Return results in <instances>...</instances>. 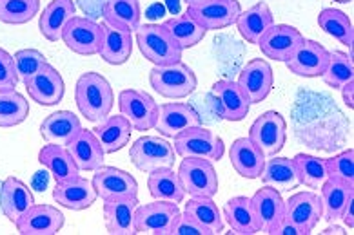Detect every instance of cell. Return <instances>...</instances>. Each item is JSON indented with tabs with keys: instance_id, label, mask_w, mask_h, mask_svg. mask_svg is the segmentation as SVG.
I'll use <instances>...</instances> for the list:
<instances>
[{
	"instance_id": "obj_1",
	"label": "cell",
	"mask_w": 354,
	"mask_h": 235,
	"mask_svg": "<svg viewBox=\"0 0 354 235\" xmlns=\"http://www.w3.org/2000/svg\"><path fill=\"white\" fill-rule=\"evenodd\" d=\"M75 101L86 120L91 123H100L111 114L115 105V92L102 74L84 72L75 85Z\"/></svg>"
},
{
	"instance_id": "obj_2",
	"label": "cell",
	"mask_w": 354,
	"mask_h": 235,
	"mask_svg": "<svg viewBox=\"0 0 354 235\" xmlns=\"http://www.w3.org/2000/svg\"><path fill=\"white\" fill-rule=\"evenodd\" d=\"M136 43L146 60L155 65H173L182 62V51L164 24H144L136 29Z\"/></svg>"
},
{
	"instance_id": "obj_3",
	"label": "cell",
	"mask_w": 354,
	"mask_h": 235,
	"mask_svg": "<svg viewBox=\"0 0 354 235\" xmlns=\"http://www.w3.org/2000/svg\"><path fill=\"white\" fill-rule=\"evenodd\" d=\"M149 83L155 92L169 100L187 98L198 87L194 71L182 62L173 65H155L149 71Z\"/></svg>"
},
{
	"instance_id": "obj_4",
	"label": "cell",
	"mask_w": 354,
	"mask_h": 235,
	"mask_svg": "<svg viewBox=\"0 0 354 235\" xmlns=\"http://www.w3.org/2000/svg\"><path fill=\"white\" fill-rule=\"evenodd\" d=\"M173 139H175L173 149L180 158H204L209 161H218L225 154L222 138L214 134L213 130L204 129L202 125L182 130Z\"/></svg>"
},
{
	"instance_id": "obj_5",
	"label": "cell",
	"mask_w": 354,
	"mask_h": 235,
	"mask_svg": "<svg viewBox=\"0 0 354 235\" xmlns=\"http://www.w3.org/2000/svg\"><path fill=\"white\" fill-rule=\"evenodd\" d=\"M178 178L191 197H214L218 194V174L209 159L184 158L178 167Z\"/></svg>"
},
{
	"instance_id": "obj_6",
	"label": "cell",
	"mask_w": 354,
	"mask_h": 235,
	"mask_svg": "<svg viewBox=\"0 0 354 235\" xmlns=\"http://www.w3.org/2000/svg\"><path fill=\"white\" fill-rule=\"evenodd\" d=\"M175 149L160 136H142L131 145L129 158L142 172H153L156 168L175 165Z\"/></svg>"
},
{
	"instance_id": "obj_7",
	"label": "cell",
	"mask_w": 354,
	"mask_h": 235,
	"mask_svg": "<svg viewBox=\"0 0 354 235\" xmlns=\"http://www.w3.org/2000/svg\"><path fill=\"white\" fill-rule=\"evenodd\" d=\"M249 139L262 150L266 158L281 152L287 141V123L277 111H267L258 116L249 129Z\"/></svg>"
},
{
	"instance_id": "obj_8",
	"label": "cell",
	"mask_w": 354,
	"mask_h": 235,
	"mask_svg": "<svg viewBox=\"0 0 354 235\" xmlns=\"http://www.w3.org/2000/svg\"><path fill=\"white\" fill-rule=\"evenodd\" d=\"M118 109L120 114L126 116L131 127L138 132H146L155 129L156 118H158V105L155 98L144 91L136 89H124L118 94Z\"/></svg>"
},
{
	"instance_id": "obj_9",
	"label": "cell",
	"mask_w": 354,
	"mask_h": 235,
	"mask_svg": "<svg viewBox=\"0 0 354 235\" xmlns=\"http://www.w3.org/2000/svg\"><path fill=\"white\" fill-rule=\"evenodd\" d=\"M185 13L205 31H218L233 25L242 8L238 0H204L200 4L187 6Z\"/></svg>"
},
{
	"instance_id": "obj_10",
	"label": "cell",
	"mask_w": 354,
	"mask_h": 235,
	"mask_svg": "<svg viewBox=\"0 0 354 235\" xmlns=\"http://www.w3.org/2000/svg\"><path fill=\"white\" fill-rule=\"evenodd\" d=\"M102 39V25L84 17H73L62 31V42L66 43V48L80 57L98 54Z\"/></svg>"
},
{
	"instance_id": "obj_11",
	"label": "cell",
	"mask_w": 354,
	"mask_h": 235,
	"mask_svg": "<svg viewBox=\"0 0 354 235\" xmlns=\"http://www.w3.org/2000/svg\"><path fill=\"white\" fill-rule=\"evenodd\" d=\"M304 40H306L304 34L292 25L272 24L260 39L258 48L262 49L266 58H271L277 62H289L296 51L300 49Z\"/></svg>"
},
{
	"instance_id": "obj_12",
	"label": "cell",
	"mask_w": 354,
	"mask_h": 235,
	"mask_svg": "<svg viewBox=\"0 0 354 235\" xmlns=\"http://www.w3.org/2000/svg\"><path fill=\"white\" fill-rule=\"evenodd\" d=\"M178 205L169 201L147 203V205H138L135 214L136 234H153V235H167L171 230V225L175 223L180 216Z\"/></svg>"
},
{
	"instance_id": "obj_13",
	"label": "cell",
	"mask_w": 354,
	"mask_h": 235,
	"mask_svg": "<svg viewBox=\"0 0 354 235\" xmlns=\"http://www.w3.org/2000/svg\"><path fill=\"white\" fill-rule=\"evenodd\" d=\"M24 85L31 100L44 107L59 105L66 94L62 74L51 63H44Z\"/></svg>"
},
{
	"instance_id": "obj_14",
	"label": "cell",
	"mask_w": 354,
	"mask_h": 235,
	"mask_svg": "<svg viewBox=\"0 0 354 235\" xmlns=\"http://www.w3.org/2000/svg\"><path fill=\"white\" fill-rule=\"evenodd\" d=\"M93 187L98 197L104 201L117 199V197H136L138 196V183L131 174L120 170L117 167H98L93 174Z\"/></svg>"
},
{
	"instance_id": "obj_15",
	"label": "cell",
	"mask_w": 354,
	"mask_h": 235,
	"mask_svg": "<svg viewBox=\"0 0 354 235\" xmlns=\"http://www.w3.org/2000/svg\"><path fill=\"white\" fill-rule=\"evenodd\" d=\"M236 83L251 103H262L274 85L272 68L263 58H254L240 71Z\"/></svg>"
},
{
	"instance_id": "obj_16",
	"label": "cell",
	"mask_w": 354,
	"mask_h": 235,
	"mask_svg": "<svg viewBox=\"0 0 354 235\" xmlns=\"http://www.w3.org/2000/svg\"><path fill=\"white\" fill-rule=\"evenodd\" d=\"M286 219L298 226L301 234L309 235L322 219L320 196L315 192L292 194L286 201Z\"/></svg>"
},
{
	"instance_id": "obj_17",
	"label": "cell",
	"mask_w": 354,
	"mask_h": 235,
	"mask_svg": "<svg viewBox=\"0 0 354 235\" xmlns=\"http://www.w3.org/2000/svg\"><path fill=\"white\" fill-rule=\"evenodd\" d=\"M66 217L59 208L51 205H33L15 223L22 235H55L64 228Z\"/></svg>"
},
{
	"instance_id": "obj_18",
	"label": "cell",
	"mask_w": 354,
	"mask_h": 235,
	"mask_svg": "<svg viewBox=\"0 0 354 235\" xmlns=\"http://www.w3.org/2000/svg\"><path fill=\"white\" fill-rule=\"evenodd\" d=\"M286 63L296 76L320 78L329 63V51L315 40H304L295 57Z\"/></svg>"
},
{
	"instance_id": "obj_19",
	"label": "cell",
	"mask_w": 354,
	"mask_h": 235,
	"mask_svg": "<svg viewBox=\"0 0 354 235\" xmlns=\"http://www.w3.org/2000/svg\"><path fill=\"white\" fill-rule=\"evenodd\" d=\"M140 201L138 197H117L104 201V223L113 235H135V214Z\"/></svg>"
},
{
	"instance_id": "obj_20",
	"label": "cell",
	"mask_w": 354,
	"mask_h": 235,
	"mask_svg": "<svg viewBox=\"0 0 354 235\" xmlns=\"http://www.w3.org/2000/svg\"><path fill=\"white\" fill-rule=\"evenodd\" d=\"M252 208L257 212L258 221L262 226V232L271 235L272 230L286 219V201L281 197L280 190L272 187L258 188L251 197Z\"/></svg>"
},
{
	"instance_id": "obj_21",
	"label": "cell",
	"mask_w": 354,
	"mask_h": 235,
	"mask_svg": "<svg viewBox=\"0 0 354 235\" xmlns=\"http://www.w3.org/2000/svg\"><path fill=\"white\" fill-rule=\"evenodd\" d=\"M200 125L198 112L187 103H164L158 107L155 129L164 138H175L182 130Z\"/></svg>"
},
{
	"instance_id": "obj_22",
	"label": "cell",
	"mask_w": 354,
	"mask_h": 235,
	"mask_svg": "<svg viewBox=\"0 0 354 235\" xmlns=\"http://www.w3.org/2000/svg\"><path fill=\"white\" fill-rule=\"evenodd\" d=\"M53 199L68 210L82 212L97 201L98 194L91 181L78 176L69 181L57 183L53 188Z\"/></svg>"
},
{
	"instance_id": "obj_23",
	"label": "cell",
	"mask_w": 354,
	"mask_h": 235,
	"mask_svg": "<svg viewBox=\"0 0 354 235\" xmlns=\"http://www.w3.org/2000/svg\"><path fill=\"white\" fill-rule=\"evenodd\" d=\"M66 147H68L71 158L77 163L78 170L95 172L98 167L104 165V154L106 152H104L102 145H100L93 130L80 129L78 134Z\"/></svg>"
},
{
	"instance_id": "obj_24",
	"label": "cell",
	"mask_w": 354,
	"mask_h": 235,
	"mask_svg": "<svg viewBox=\"0 0 354 235\" xmlns=\"http://www.w3.org/2000/svg\"><path fill=\"white\" fill-rule=\"evenodd\" d=\"M213 96L218 100L220 112L225 121H242L249 114L251 101L233 80H218L211 87Z\"/></svg>"
},
{
	"instance_id": "obj_25",
	"label": "cell",
	"mask_w": 354,
	"mask_h": 235,
	"mask_svg": "<svg viewBox=\"0 0 354 235\" xmlns=\"http://www.w3.org/2000/svg\"><path fill=\"white\" fill-rule=\"evenodd\" d=\"M229 159L238 176L245 179H258L262 176L266 156L249 138L234 139L229 149Z\"/></svg>"
},
{
	"instance_id": "obj_26",
	"label": "cell",
	"mask_w": 354,
	"mask_h": 235,
	"mask_svg": "<svg viewBox=\"0 0 354 235\" xmlns=\"http://www.w3.org/2000/svg\"><path fill=\"white\" fill-rule=\"evenodd\" d=\"M35 205L30 187L17 178H8L0 188V207L11 223H17Z\"/></svg>"
},
{
	"instance_id": "obj_27",
	"label": "cell",
	"mask_w": 354,
	"mask_h": 235,
	"mask_svg": "<svg viewBox=\"0 0 354 235\" xmlns=\"http://www.w3.org/2000/svg\"><path fill=\"white\" fill-rule=\"evenodd\" d=\"M223 221L231 226V230L234 234L242 235H254L258 232H262V226L258 221L257 212L252 208L251 197L236 196L231 197L225 207H223Z\"/></svg>"
},
{
	"instance_id": "obj_28",
	"label": "cell",
	"mask_w": 354,
	"mask_h": 235,
	"mask_svg": "<svg viewBox=\"0 0 354 235\" xmlns=\"http://www.w3.org/2000/svg\"><path fill=\"white\" fill-rule=\"evenodd\" d=\"M75 13H77V6L73 0H51L39 20V29L42 37L49 42L62 40L64 28L73 19Z\"/></svg>"
},
{
	"instance_id": "obj_29",
	"label": "cell",
	"mask_w": 354,
	"mask_h": 235,
	"mask_svg": "<svg viewBox=\"0 0 354 235\" xmlns=\"http://www.w3.org/2000/svg\"><path fill=\"white\" fill-rule=\"evenodd\" d=\"M104 31L102 45L98 54L102 57L104 62L111 63V65H122L126 63L133 53V34L131 31L126 29L113 28L109 24H100Z\"/></svg>"
},
{
	"instance_id": "obj_30",
	"label": "cell",
	"mask_w": 354,
	"mask_h": 235,
	"mask_svg": "<svg viewBox=\"0 0 354 235\" xmlns=\"http://www.w3.org/2000/svg\"><path fill=\"white\" fill-rule=\"evenodd\" d=\"M39 163L48 168L49 174L53 176L57 183L75 179L80 174L77 163H75L71 154H69L68 147H62V145H44L39 152Z\"/></svg>"
},
{
	"instance_id": "obj_31",
	"label": "cell",
	"mask_w": 354,
	"mask_h": 235,
	"mask_svg": "<svg viewBox=\"0 0 354 235\" xmlns=\"http://www.w3.org/2000/svg\"><path fill=\"white\" fill-rule=\"evenodd\" d=\"M82 129V123L78 120V116L71 111H59L49 114L42 125H40V134L48 143L66 145L78 134V130Z\"/></svg>"
},
{
	"instance_id": "obj_32",
	"label": "cell",
	"mask_w": 354,
	"mask_h": 235,
	"mask_svg": "<svg viewBox=\"0 0 354 235\" xmlns=\"http://www.w3.org/2000/svg\"><path fill=\"white\" fill-rule=\"evenodd\" d=\"M106 154H115L122 150L131 139L133 127L126 116H107L106 120L100 121L97 129H93Z\"/></svg>"
},
{
	"instance_id": "obj_33",
	"label": "cell",
	"mask_w": 354,
	"mask_h": 235,
	"mask_svg": "<svg viewBox=\"0 0 354 235\" xmlns=\"http://www.w3.org/2000/svg\"><path fill=\"white\" fill-rule=\"evenodd\" d=\"M234 24H236L238 31H240L243 39L248 40L249 43H257L258 45V42L266 34L267 29L274 24V19H272L269 6L266 2H258L252 8L238 14Z\"/></svg>"
},
{
	"instance_id": "obj_34",
	"label": "cell",
	"mask_w": 354,
	"mask_h": 235,
	"mask_svg": "<svg viewBox=\"0 0 354 235\" xmlns=\"http://www.w3.org/2000/svg\"><path fill=\"white\" fill-rule=\"evenodd\" d=\"M147 188L153 199L169 203H182L185 199V190L180 183L178 172L173 170V167L156 168L149 172L147 178Z\"/></svg>"
},
{
	"instance_id": "obj_35",
	"label": "cell",
	"mask_w": 354,
	"mask_h": 235,
	"mask_svg": "<svg viewBox=\"0 0 354 235\" xmlns=\"http://www.w3.org/2000/svg\"><path fill=\"white\" fill-rule=\"evenodd\" d=\"M104 22L113 28L136 31L140 28L142 10L138 0H106L102 8Z\"/></svg>"
},
{
	"instance_id": "obj_36",
	"label": "cell",
	"mask_w": 354,
	"mask_h": 235,
	"mask_svg": "<svg viewBox=\"0 0 354 235\" xmlns=\"http://www.w3.org/2000/svg\"><path fill=\"white\" fill-rule=\"evenodd\" d=\"M354 197V188L342 185L336 181H327L320 187V201H322V219L327 223H336L342 217L345 205Z\"/></svg>"
},
{
	"instance_id": "obj_37",
	"label": "cell",
	"mask_w": 354,
	"mask_h": 235,
	"mask_svg": "<svg viewBox=\"0 0 354 235\" xmlns=\"http://www.w3.org/2000/svg\"><path fill=\"white\" fill-rule=\"evenodd\" d=\"M260 178L267 187L277 188V190H292L300 185L298 176H296L295 161L289 158H280L278 154L266 158V165H263Z\"/></svg>"
},
{
	"instance_id": "obj_38",
	"label": "cell",
	"mask_w": 354,
	"mask_h": 235,
	"mask_svg": "<svg viewBox=\"0 0 354 235\" xmlns=\"http://www.w3.org/2000/svg\"><path fill=\"white\" fill-rule=\"evenodd\" d=\"M184 212L193 217L198 225L207 228L211 235L222 234L225 228L222 212H220L218 205L213 201V197H191L189 201L185 203Z\"/></svg>"
},
{
	"instance_id": "obj_39",
	"label": "cell",
	"mask_w": 354,
	"mask_h": 235,
	"mask_svg": "<svg viewBox=\"0 0 354 235\" xmlns=\"http://www.w3.org/2000/svg\"><path fill=\"white\" fill-rule=\"evenodd\" d=\"M318 25L324 29L325 33L335 37L339 43H344L347 48H353L354 42V29L353 22L344 11L335 10V8H325L318 14Z\"/></svg>"
},
{
	"instance_id": "obj_40",
	"label": "cell",
	"mask_w": 354,
	"mask_h": 235,
	"mask_svg": "<svg viewBox=\"0 0 354 235\" xmlns=\"http://www.w3.org/2000/svg\"><path fill=\"white\" fill-rule=\"evenodd\" d=\"M165 29L169 31L171 37L178 42V45L182 49H191L194 45H198L205 37L204 28H200L189 14L184 13L180 17H175V19H169L164 22Z\"/></svg>"
},
{
	"instance_id": "obj_41",
	"label": "cell",
	"mask_w": 354,
	"mask_h": 235,
	"mask_svg": "<svg viewBox=\"0 0 354 235\" xmlns=\"http://www.w3.org/2000/svg\"><path fill=\"white\" fill-rule=\"evenodd\" d=\"M30 114V103L20 92H0V127L10 129L26 121Z\"/></svg>"
},
{
	"instance_id": "obj_42",
	"label": "cell",
	"mask_w": 354,
	"mask_h": 235,
	"mask_svg": "<svg viewBox=\"0 0 354 235\" xmlns=\"http://www.w3.org/2000/svg\"><path fill=\"white\" fill-rule=\"evenodd\" d=\"M296 176L300 185H306L309 188H320L327 181V167L325 159L309 156V154H296L295 156Z\"/></svg>"
},
{
	"instance_id": "obj_43",
	"label": "cell",
	"mask_w": 354,
	"mask_h": 235,
	"mask_svg": "<svg viewBox=\"0 0 354 235\" xmlns=\"http://www.w3.org/2000/svg\"><path fill=\"white\" fill-rule=\"evenodd\" d=\"M322 80L330 89H342V85L354 80L353 58L347 53H344V51H333V53H329V63H327V68H325L324 74H322Z\"/></svg>"
},
{
	"instance_id": "obj_44",
	"label": "cell",
	"mask_w": 354,
	"mask_h": 235,
	"mask_svg": "<svg viewBox=\"0 0 354 235\" xmlns=\"http://www.w3.org/2000/svg\"><path fill=\"white\" fill-rule=\"evenodd\" d=\"M39 11L40 0H0V22L4 24H28Z\"/></svg>"
},
{
	"instance_id": "obj_45",
	"label": "cell",
	"mask_w": 354,
	"mask_h": 235,
	"mask_svg": "<svg viewBox=\"0 0 354 235\" xmlns=\"http://www.w3.org/2000/svg\"><path fill=\"white\" fill-rule=\"evenodd\" d=\"M327 179L354 188V150L349 149L335 158L325 159Z\"/></svg>"
},
{
	"instance_id": "obj_46",
	"label": "cell",
	"mask_w": 354,
	"mask_h": 235,
	"mask_svg": "<svg viewBox=\"0 0 354 235\" xmlns=\"http://www.w3.org/2000/svg\"><path fill=\"white\" fill-rule=\"evenodd\" d=\"M13 60H15L19 80L24 83L28 82L44 63H48V58L40 53V51H37V49H20V51L15 53Z\"/></svg>"
},
{
	"instance_id": "obj_47",
	"label": "cell",
	"mask_w": 354,
	"mask_h": 235,
	"mask_svg": "<svg viewBox=\"0 0 354 235\" xmlns=\"http://www.w3.org/2000/svg\"><path fill=\"white\" fill-rule=\"evenodd\" d=\"M19 83V74H17L15 60L8 51L0 49V92L15 91Z\"/></svg>"
},
{
	"instance_id": "obj_48",
	"label": "cell",
	"mask_w": 354,
	"mask_h": 235,
	"mask_svg": "<svg viewBox=\"0 0 354 235\" xmlns=\"http://www.w3.org/2000/svg\"><path fill=\"white\" fill-rule=\"evenodd\" d=\"M169 235H211L207 228H204L202 225L194 221L193 217H189L187 214H180L175 219V223L171 225Z\"/></svg>"
},
{
	"instance_id": "obj_49",
	"label": "cell",
	"mask_w": 354,
	"mask_h": 235,
	"mask_svg": "<svg viewBox=\"0 0 354 235\" xmlns=\"http://www.w3.org/2000/svg\"><path fill=\"white\" fill-rule=\"evenodd\" d=\"M271 235H304V234H301V230L298 228V226H295L292 223L283 219V221H281L274 230H272Z\"/></svg>"
},
{
	"instance_id": "obj_50",
	"label": "cell",
	"mask_w": 354,
	"mask_h": 235,
	"mask_svg": "<svg viewBox=\"0 0 354 235\" xmlns=\"http://www.w3.org/2000/svg\"><path fill=\"white\" fill-rule=\"evenodd\" d=\"M353 207H354V197H353V199H351L349 203H347V205H345L344 212H342V217H339V219H342V223H344V225L347 226V228H351V230H353V228H354Z\"/></svg>"
},
{
	"instance_id": "obj_51",
	"label": "cell",
	"mask_w": 354,
	"mask_h": 235,
	"mask_svg": "<svg viewBox=\"0 0 354 235\" xmlns=\"http://www.w3.org/2000/svg\"><path fill=\"white\" fill-rule=\"evenodd\" d=\"M342 96H344L345 105L353 109L354 107V80L347 82L345 85H342Z\"/></svg>"
},
{
	"instance_id": "obj_52",
	"label": "cell",
	"mask_w": 354,
	"mask_h": 235,
	"mask_svg": "<svg viewBox=\"0 0 354 235\" xmlns=\"http://www.w3.org/2000/svg\"><path fill=\"white\" fill-rule=\"evenodd\" d=\"M330 234H335V235H344L345 230L342 228V226H336V225H330L327 226L324 232H322V235H330Z\"/></svg>"
},
{
	"instance_id": "obj_53",
	"label": "cell",
	"mask_w": 354,
	"mask_h": 235,
	"mask_svg": "<svg viewBox=\"0 0 354 235\" xmlns=\"http://www.w3.org/2000/svg\"><path fill=\"white\" fill-rule=\"evenodd\" d=\"M187 6H194V4H200V2H204V0H184Z\"/></svg>"
},
{
	"instance_id": "obj_54",
	"label": "cell",
	"mask_w": 354,
	"mask_h": 235,
	"mask_svg": "<svg viewBox=\"0 0 354 235\" xmlns=\"http://www.w3.org/2000/svg\"><path fill=\"white\" fill-rule=\"evenodd\" d=\"M335 2H338V4H347V2H351V0H335Z\"/></svg>"
}]
</instances>
